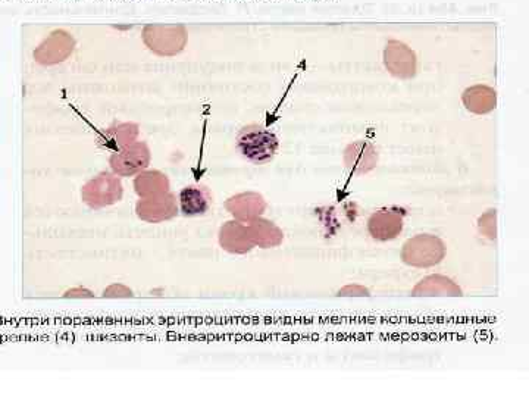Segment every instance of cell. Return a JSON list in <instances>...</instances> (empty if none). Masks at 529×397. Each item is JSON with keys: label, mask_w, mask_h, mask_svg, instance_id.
Segmentation results:
<instances>
[{"label": "cell", "mask_w": 529, "mask_h": 397, "mask_svg": "<svg viewBox=\"0 0 529 397\" xmlns=\"http://www.w3.org/2000/svg\"><path fill=\"white\" fill-rule=\"evenodd\" d=\"M237 149L243 158L256 165L271 162L280 149V140L261 124H249L237 134Z\"/></svg>", "instance_id": "1"}, {"label": "cell", "mask_w": 529, "mask_h": 397, "mask_svg": "<svg viewBox=\"0 0 529 397\" xmlns=\"http://www.w3.org/2000/svg\"><path fill=\"white\" fill-rule=\"evenodd\" d=\"M142 42L150 52L162 58L180 55L189 43V31L183 24H147Z\"/></svg>", "instance_id": "2"}, {"label": "cell", "mask_w": 529, "mask_h": 397, "mask_svg": "<svg viewBox=\"0 0 529 397\" xmlns=\"http://www.w3.org/2000/svg\"><path fill=\"white\" fill-rule=\"evenodd\" d=\"M446 256V246L438 237L421 234L405 243L402 259L415 268H430L440 264Z\"/></svg>", "instance_id": "3"}, {"label": "cell", "mask_w": 529, "mask_h": 397, "mask_svg": "<svg viewBox=\"0 0 529 397\" xmlns=\"http://www.w3.org/2000/svg\"><path fill=\"white\" fill-rule=\"evenodd\" d=\"M75 39L70 31L53 30L46 39L39 43L33 52L34 61L43 67H53L70 59L75 50Z\"/></svg>", "instance_id": "4"}, {"label": "cell", "mask_w": 529, "mask_h": 397, "mask_svg": "<svg viewBox=\"0 0 529 397\" xmlns=\"http://www.w3.org/2000/svg\"><path fill=\"white\" fill-rule=\"evenodd\" d=\"M121 198L122 184L117 174H99L83 187V200L93 209L114 205Z\"/></svg>", "instance_id": "5"}, {"label": "cell", "mask_w": 529, "mask_h": 397, "mask_svg": "<svg viewBox=\"0 0 529 397\" xmlns=\"http://www.w3.org/2000/svg\"><path fill=\"white\" fill-rule=\"evenodd\" d=\"M152 159L149 146L145 142H134L127 148L114 152L109 158L114 174L118 177H131L147 170Z\"/></svg>", "instance_id": "6"}, {"label": "cell", "mask_w": 529, "mask_h": 397, "mask_svg": "<svg viewBox=\"0 0 529 397\" xmlns=\"http://www.w3.org/2000/svg\"><path fill=\"white\" fill-rule=\"evenodd\" d=\"M384 65L394 77L408 80L415 77L418 71V58L405 43L390 40L384 49Z\"/></svg>", "instance_id": "7"}, {"label": "cell", "mask_w": 529, "mask_h": 397, "mask_svg": "<svg viewBox=\"0 0 529 397\" xmlns=\"http://www.w3.org/2000/svg\"><path fill=\"white\" fill-rule=\"evenodd\" d=\"M344 165L355 175L371 173L378 164V150L365 140L350 143L343 153Z\"/></svg>", "instance_id": "8"}, {"label": "cell", "mask_w": 529, "mask_h": 397, "mask_svg": "<svg viewBox=\"0 0 529 397\" xmlns=\"http://www.w3.org/2000/svg\"><path fill=\"white\" fill-rule=\"evenodd\" d=\"M403 211L397 208L381 209L369 218V233L374 239L387 242L396 239L403 230Z\"/></svg>", "instance_id": "9"}, {"label": "cell", "mask_w": 529, "mask_h": 397, "mask_svg": "<svg viewBox=\"0 0 529 397\" xmlns=\"http://www.w3.org/2000/svg\"><path fill=\"white\" fill-rule=\"evenodd\" d=\"M219 243L222 249L230 253H247L255 248L249 224L241 221H230L224 224L219 231Z\"/></svg>", "instance_id": "10"}, {"label": "cell", "mask_w": 529, "mask_h": 397, "mask_svg": "<svg viewBox=\"0 0 529 397\" xmlns=\"http://www.w3.org/2000/svg\"><path fill=\"white\" fill-rule=\"evenodd\" d=\"M137 215L142 220L149 223H161V221L171 220L177 215V202L169 193L165 195L153 196V198H143L137 203Z\"/></svg>", "instance_id": "11"}, {"label": "cell", "mask_w": 529, "mask_h": 397, "mask_svg": "<svg viewBox=\"0 0 529 397\" xmlns=\"http://www.w3.org/2000/svg\"><path fill=\"white\" fill-rule=\"evenodd\" d=\"M225 208L237 221L249 223L264 214L266 202L259 193H241L228 199Z\"/></svg>", "instance_id": "12"}, {"label": "cell", "mask_w": 529, "mask_h": 397, "mask_svg": "<svg viewBox=\"0 0 529 397\" xmlns=\"http://www.w3.org/2000/svg\"><path fill=\"white\" fill-rule=\"evenodd\" d=\"M139 125L133 123H120L106 128L99 137V145L112 153L127 148L139 139Z\"/></svg>", "instance_id": "13"}, {"label": "cell", "mask_w": 529, "mask_h": 397, "mask_svg": "<svg viewBox=\"0 0 529 397\" xmlns=\"http://www.w3.org/2000/svg\"><path fill=\"white\" fill-rule=\"evenodd\" d=\"M462 102L472 114H490L491 111L496 109L497 92L493 87L477 84V86L469 87L463 92Z\"/></svg>", "instance_id": "14"}, {"label": "cell", "mask_w": 529, "mask_h": 397, "mask_svg": "<svg viewBox=\"0 0 529 397\" xmlns=\"http://www.w3.org/2000/svg\"><path fill=\"white\" fill-rule=\"evenodd\" d=\"M211 196L205 187L190 186L181 190L180 209L187 217H196L209 211Z\"/></svg>", "instance_id": "15"}, {"label": "cell", "mask_w": 529, "mask_h": 397, "mask_svg": "<svg viewBox=\"0 0 529 397\" xmlns=\"http://www.w3.org/2000/svg\"><path fill=\"white\" fill-rule=\"evenodd\" d=\"M250 233H252L253 242L259 248L269 249L277 248L283 243L284 234L280 228L271 221L264 220V218H256V220L249 221Z\"/></svg>", "instance_id": "16"}, {"label": "cell", "mask_w": 529, "mask_h": 397, "mask_svg": "<svg viewBox=\"0 0 529 397\" xmlns=\"http://www.w3.org/2000/svg\"><path fill=\"white\" fill-rule=\"evenodd\" d=\"M134 189L140 198H153L169 192V180L161 171H142L134 180Z\"/></svg>", "instance_id": "17"}, {"label": "cell", "mask_w": 529, "mask_h": 397, "mask_svg": "<svg viewBox=\"0 0 529 397\" xmlns=\"http://www.w3.org/2000/svg\"><path fill=\"white\" fill-rule=\"evenodd\" d=\"M412 296H462V290L444 275H430L418 283Z\"/></svg>", "instance_id": "18"}, {"label": "cell", "mask_w": 529, "mask_h": 397, "mask_svg": "<svg viewBox=\"0 0 529 397\" xmlns=\"http://www.w3.org/2000/svg\"><path fill=\"white\" fill-rule=\"evenodd\" d=\"M480 231L488 239H496L497 225H496V211H488L487 214L482 215L480 218Z\"/></svg>", "instance_id": "19"}, {"label": "cell", "mask_w": 529, "mask_h": 397, "mask_svg": "<svg viewBox=\"0 0 529 397\" xmlns=\"http://www.w3.org/2000/svg\"><path fill=\"white\" fill-rule=\"evenodd\" d=\"M338 296H369V292L365 287L347 286L338 292Z\"/></svg>", "instance_id": "20"}]
</instances>
